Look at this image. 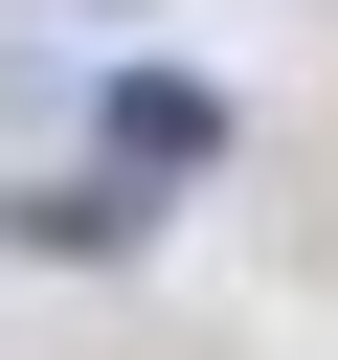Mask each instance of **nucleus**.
<instances>
[{
    "label": "nucleus",
    "mask_w": 338,
    "mask_h": 360,
    "mask_svg": "<svg viewBox=\"0 0 338 360\" xmlns=\"http://www.w3.org/2000/svg\"><path fill=\"white\" fill-rule=\"evenodd\" d=\"M90 135H113V180H203V158H225V90H203V68H113Z\"/></svg>",
    "instance_id": "obj_1"
},
{
    "label": "nucleus",
    "mask_w": 338,
    "mask_h": 360,
    "mask_svg": "<svg viewBox=\"0 0 338 360\" xmlns=\"http://www.w3.org/2000/svg\"><path fill=\"white\" fill-rule=\"evenodd\" d=\"M135 225H158V180H113V158H90V180H23V202H0V248H68V270H113Z\"/></svg>",
    "instance_id": "obj_2"
}]
</instances>
